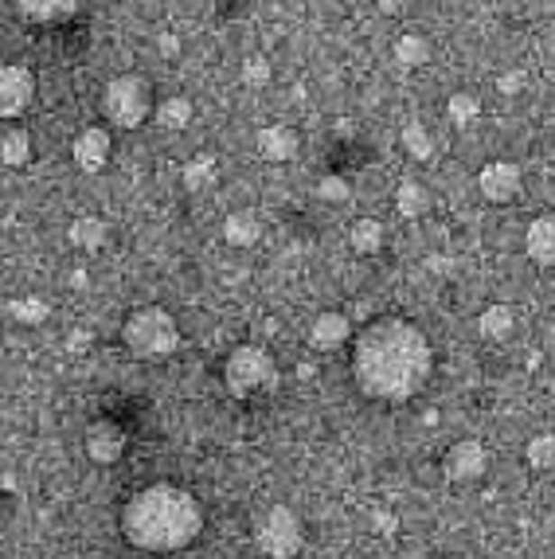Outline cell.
<instances>
[{
	"label": "cell",
	"instance_id": "obj_1",
	"mask_svg": "<svg viewBox=\"0 0 555 559\" xmlns=\"http://www.w3.org/2000/svg\"><path fill=\"white\" fill-rule=\"evenodd\" d=\"M434 376V344L415 321L375 317L352 337V379L375 403L415 399Z\"/></svg>",
	"mask_w": 555,
	"mask_h": 559
},
{
	"label": "cell",
	"instance_id": "obj_2",
	"mask_svg": "<svg viewBox=\"0 0 555 559\" xmlns=\"http://www.w3.org/2000/svg\"><path fill=\"white\" fill-rule=\"evenodd\" d=\"M204 532V508L169 481L145 485L122 505V536L137 552H180Z\"/></svg>",
	"mask_w": 555,
	"mask_h": 559
},
{
	"label": "cell",
	"instance_id": "obj_3",
	"mask_svg": "<svg viewBox=\"0 0 555 559\" xmlns=\"http://www.w3.org/2000/svg\"><path fill=\"white\" fill-rule=\"evenodd\" d=\"M122 344L134 360H169L180 349V325L161 305L134 309L122 325Z\"/></svg>",
	"mask_w": 555,
	"mask_h": 559
},
{
	"label": "cell",
	"instance_id": "obj_4",
	"mask_svg": "<svg viewBox=\"0 0 555 559\" xmlns=\"http://www.w3.org/2000/svg\"><path fill=\"white\" fill-rule=\"evenodd\" d=\"M223 384L235 399L258 396V391L278 387V360L266 344H239L231 349L227 364H223Z\"/></svg>",
	"mask_w": 555,
	"mask_h": 559
},
{
	"label": "cell",
	"instance_id": "obj_5",
	"mask_svg": "<svg viewBox=\"0 0 555 559\" xmlns=\"http://www.w3.org/2000/svg\"><path fill=\"white\" fill-rule=\"evenodd\" d=\"M102 114L117 129H137L153 114V87L141 75H117L102 90Z\"/></svg>",
	"mask_w": 555,
	"mask_h": 559
},
{
	"label": "cell",
	"instance_id": "obj_6",
	"mask_svg": "<svg viewBox=\"0 0 555 559\" xmlns=\"http://www.w3.org/2000/svg\"><path fill=\"white\" fill-rule=\"evenodd\" d=\"M254 544L266 559H298L305 548V525L290 505H270L266 517L258 520Z\"/></svg>",
	"mask_w": 555,
	"mask_h": 559
},
{
	"label": "cell",
	"instance_id": "obj_7",
	"mask_svg": "<svg viewBox=\"0 0 555 559\" xmlns=\"http://www.w3.org/2000/svg\"><path fill=\"white\" fill-rule=\"evenodd\" d=\"M35 98V75L23 63H0V122H16Z\"/></svg>",
	"mask_w": 555,
	"mask_h": 559
},
{
	"label": "cell",
	"instance_id": "obj_8",
	"mask_svg": "<svg viewBox=\"0 0 555 559\" xmlns=\"http://www.w3.org/2000/svg\"><path fill=\"white\" fill-rule=\"evenodd\" d=\"M477 188L489 204H513L524 192V169L516 161H489L477 172Z\"/></svg>",
	"mask_w": 555,
	"mask_h": 559
},
{
	"label": "cell",
	"instance_id": "obj_9",
	"mask_svg": "<svg viewBox=\"0 0 555 559\" xmlns=\"http://www.w3.org/2000/svg\"><path fill=\"white\" fill-rule=\"evenodd\" d=\"M486 470H489V450H486V443H477V438H458L442 458V473H446V481H454V485L477 481Z\"/></svg>",
	"mask_w": 555,
	"mask_h": 559
},
{
	"label": "cell",
	"instance_id": "obj_10",
	"mask_svg": "<svg viewBox=\"0 0 555 559\" xmlns=\"http://www.w3.org/2000/svg\"><path fill=\"white\" fill-rule=\"evenodd\" d=\"M82 450L94 466H117L125 458V431L114 419H94L82 438Z\"/></svg>",
	"mask_w": 555,
	"mask_h": 559
},
{
	"label": "cell",
	"instance_id": "obj_11",
	"mask_svg": "<svg viewBox=\"0 0 555 559\" xmlns=\"http://www.w3.org/2000/svg\"><path fill=\"white\" fill-rule=\"evenodd\" d=\"M110 153H114V134L106 126H87L70 141V157H75L82 172H102L110 164Z\"/></svg>",
	"mask_w": 555,
	"mask_h": 559
},
{
	"label": "cell",
	"instance_id": "obj_12",
	"mask_svg": "<svg viewBox=\"0 0 555 559\" xmlns=\"http://www.w3.org/2000/svg\"><path fill=\"white\" fill-rule=\"evenodd\" d=\"M348 340H352V321L340 309H325V313H317L310 321V344L317 352H337Z\"/></svg>",
	"mask_w": 555,
	"mask_h": 559
},
{
	"label": "cell",
	"instance_id": "obj_13",
	"mask_svg": "<svg viewBox=\"0 0 555 559\" xmlns=\"http://www.w3.org/2000/svg\"><path fill=\"white\" fill-rule=\"evenodd\" d=\"M254 149H258V157L263 161L286 164V161L298 157L301 137H298V129H290V126H263L254 134Z\"/></svg>",
	"mask_w": 555,
	"mask_h": 559
},
{
	"label": "cell",
	"instance_id": "obj_14",
	"mask_svg": "<svg viewBox=\"0 0 555 559\" xmlns=\"http://www.w3.org/2000/svg\"><path fill=\"white\" fill-rule=\"evenodd\" d=\"M524 255L532 258L536 266H544V270L555 266V211H544V216H536L532 223H528Z\"/></svg>",
	"mask_w": 555,
	"mask_h": 559
},
{
	"label": "cell",
	"instance_id": "obj_15",
	"mask_svg": "<svg viewBox=\"0 0 555 559\" xmlns=\"http://www.w3.org/2000/svg\"><path fill=\"white\" fill-rule=\"evenodd\" d=\"M16 8L28 23H63L82 8V0H16Z\"/></svg>",
	"mask_w": 555,
	"mask_h": 559
},
{
	"label": "cell",
	"instance_id": "obj_16",
	"mask_svg": "<svg viewBox=\"0 0 555 559\" xmlns=\"http://www.w3.org/2000/svg\"><path fill=\"white\" fill-rule=\"evenodd\" d=\"M153 117H157V126L164 129V134H180L184 126H192L196 106H192L188 94H169V98H161L157 106H153Z\"/></svg>",
	"mask_w": 555,
	"mask_h": 559
},
{
	"label": "cell",
	"instance_id": "obj_17",
	"mask_svg": "<svg viewBox=\"0 0 555 559\" xmlns=\"http://www.w3.org/2000/svg\"><path fill=\"white\" fill-rule=\"evenodd\" d=\"M477 332H481V340H489V344H504V340H513V332H516V313L509 305H486L477 313Z\"/></svg>",
	"mask_w": 555,
	"mask_h": 559
},
{
	"label": "cell",
	"instance_id": "obj_18",
	"mask_svg": "<svg viewBox=\"0 0 555 559\" xmlns=\"http://www.w3.org/2000/svg\"><path fill=\"white\" fill-rule=\"evenodd\" d=\"M395 63L399 67H407V70H419V67H427L430 59H434V43H430V35H422V32H403L395 40Z\"/></svg>",
	"mask_w": 555,
	"mask_h": 559
},
{
	"label": "cell",
	"instance_id": "obj_19",
	"mask_svg": "<svg viewBox=\"0 0 555 559\" xmlns=\"http://www.w3.org/2000/svg\"><path fill=\"white\" fill-rule=\"evenodd\" d=\"M348 243H352V251H356V255H380V251H384V243H387V228H384V219H375V216H360V219H352V228H348Z\"/></svg>",
	"mask_w": 555,
	"mask_h": 559
},
{
	"label": "cell",
	"instance_id": "obj_20",
	"mask_svg": "<svg viewBox=\"0 0 555 559\" xmlns=\"http://www.w3.org/2000/svg\"><path fill=\"white\" fill-rule=\"evenodd\" d=\"M395 208H399V216L403 219H422L434 208V196H430V188L422 181H403L395 188Z\"/></svg>",
	"mask_w": 555,
	"mask_h": 559
},
{
	"label": "cell",
	"instance_id": "obj_21",
	"mask_svg": "<svg viewBox=\"0 0 555 559\" xmlns=\"http://www.w3.org/2000/svg\"><path fill=\"white\" fill-rule=\"evenodd\" d=\"M223 239L231 247H254L263 239V219H258L254 211H231V216L223 219Z\"/></svg>",
	"mask_w": 555,
	"mask_h": 559
},
{
	"label": "cell",
	"instance_id": "obj_22",
	"mask_svg": "<svg viewBox=\"0 0 555 559\" xmlns=\"http://www.w3.org/2000/svg\"><path fill=\"white\" fill-rule=\"evenodd\" d=\"M70 243L79 247V251H102L106 243H110V223L98 219V216H79L70 223Z\"/></svg>",
	"mask_w": 555,
	"mask_h": 559
},
{
	"label": "cell",
	"instance_id": "obj_23",
	"mask_svg": "<svg viewBox=\"0 0 555 559\" xmlns=\"http://www.w3.org/2000/svg\"><path fill=\"white\" fill-rule=\"evenodd\" d=\"M32 161V134L23 126H12L0 134V164L8 169H23Z\"/></svg>",
	"mask_w": 555,
	"mask_h": 559
},
{
	"label": "cell",
	"instance_id": "obj_24",
	"mask_svg": "<svg viewBox=\"0 0 555 559\" xmlns=\"http://www.w3.org/2000/svg\"><path fill=\"white\" fill-rule=\"evenodd\" d=\"M446 117H450V126H458V129L477 126V117H481V94H474V90H454L450 98H446Z\"/></svg>",
	"mask_w": 555,
	"mask_h": 559
},
{
	"label": "cell",
	"instance_id": "obj_25",
	"mask_svg": "<svg viewBox=\"0 0 555 559\" xmlns=\"http://www.w3.org/2000/svg\"><path fill=\"white\" fill-rule=\"evenodd\" d=\"M399 145H403V153L415 161H434V134L422 122H407L399 129Z\"/></svg>",
	"mask_w": 555,
	"mask_h": 559
},
{
	"label": "cell",
	"instance_id": "obj_26",
	"mask_svg": "<svg viewBox=\"0 0 555 559\" xmlns=\"http://www.w3.org/2000/svg\"><path fill=\"white\" fill-rule=\"evenodd\" d=\"M216 176H219V164H216V157H208V153H199V157L184 161V172H180V181H184V188H192V192H204V188H211V184H216Z\"/></svg>",
	"mask_w": 555,
	"mask_h": 559
},
{
	"label": "cell",
	"instance_id": "obj_27",
	"mask_svg": "<svg viewBox=\"0 0 555 559\" xmlns=\"http://www.w3.org/2000/svg\"><path fill=\"white\" fill-rule=\"evenodd\" d=\"M524 461H528V470H551V466H555V438H551V434L528 438Z\"/></svg>",
	"mask_w": 555,
	"mask_h": 559
},
{
	"label": "cell",
	"instance_id": "obj_28",
	"mask_svg": "<svg viewBox=\"0 0 555 559\" xmlns=\"http://www.w3.org/2000/svg\"><path fill=\"white\" fill-rule=\"evenodd\" d=\"M8 313H12V321H20V325H43L47 302L43 297H16V302H8Z\"/></svg>",
	"mask_w": 555,
	"mask_h": 559
},
{
	"label": "cell",
	"instance_id": "obj_29",
	"mask_svg": "<svg viewBox=\"0 0 555 559\" xmlns=\"http://www.w3.org/2000/svg\"><path fill=\"white\" fill-rule=\"evenodd\" d=\"M270 79H274V67H270V59L251 55L243 63V82H246V87H266Z\"/></svg>",
	"mask_w": 555,
	"mask_h": 559
},
{
	"label": "cell",
	"instance_id": "obj_30",
	"mask_svg": "<svg viewBox=\"0 0 555 559\" xmlns=\"http://www.w3.org/2000/svg\"><path fill=\"white\" fill-rule=\"evenodd\" d=\"M524 87H528V70H521V67L497 75V94H509V98H513V94H521Z\"/></svg>",
	"mask_w": 555,
	"mask_h": 559
},
{
	"label": "cell",
	"instance_id": "obj_31",
	"mask_svg": "<svg viewBox=\"0 0 555 559\" xmlns=\"http://www.w3.org/2000/svg\"><path fill=\"white\" fill-rule=\"evenodd\" d=\"M317 196L328 200V204H337V200H348V181H345V176H325L321 188H317Z\"/></svg>",
	"mask_w": 555,
	"mask_h": 559
},
{
	"label": "cell",
	"instance_id": "obj_32",
	"mask_svg": "<svg viewBox=\"0 0 555 559\" xmlns=\"http://www.w3.org/2000/svg\"><path fill=\"white\" fill-rule=\"evenodd\" d=\"M372 5L380 8L384 16H403V12H407L411 5H415V0H372Z\"/></svg>",
	"mask_w": 555,
	"mask_h": 559
},
{
	"label": "cell",
	"instance_id": "obj_33",
	"mask_svg": "<svg viewBox=\"0 0 555 559\" xmlns=\"http://www.w3.org/2000/svg\"><path fill=\"white\" fill-rule=\"evenodd\" d=\"M161 51H164V55H176V51H180V43H176L172 35H164V40H161Z\"/></svg>",
	"mask_w": 555,
	"mask_h": 559
},
{
	"label": "cell",
	"instance_id": "obj_34",
	"mask_svg": "<svg viewBox=\"0 0 555 559\" xmlns=\"http://www.w3.org/2000/svg\"><path fill=\"white\" fill-rule=\"evenodd\" d=\"M70 349L82 352V349H87V337H82V332H75V337H70Z\"/></svg>",
	"mask_w": 555,
	"mask_h": 559
},
{
	"label": "cell",
	"instance_id": "obj_35",
	"mask_svg": "<svg viewBox=\"0 0 555 559\" xmlns=\"http://www.w3.org/2000/svg\"><path fill=\"white\" fill-rule=\"evenodd\" d=\"M137 5H141V8H157L161 0H137Z\"/></svg>",
	"mask_w": 555,
	"mask_h": 559
}]
</instances>
